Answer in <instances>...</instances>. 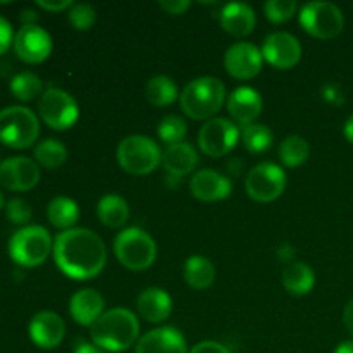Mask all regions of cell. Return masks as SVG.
<instances>
[{
  "mask_svg": "<svg viewBox=\"0 0 353 353\" xmlns=\"http://www.w3.org/2000/svg\"><path fill=\"white\" fill-rule=\"evenodd\" d=\"M68 19L71 23V26L78 31H86L95 24L97 21V10L93 9L90 3H72V7L69 9Z\"/></svg>",
  "mask_w": 353,
  "mask_h": 353,
  "instance_id": "35",
  "label": "cell"
},
{
  "mask_svg": "<svg viewBox=\"0 0 353 353\" xmlns=\"http://www.w3.org/2000/svg\"><path fill=\"white\" fill-rule=\"evenodd\" d=\"M103 296L92 288H85L76 292L69 302V312L74 323L79 326L92 327L100 316L103 314Z\"/></svg>",
  "mask_w": 353,
  "mask_h": 353,
  "instance_id": "20",
  "label": "cell"
},
{
  "mask_svg": "<svg viewBox=\"0 0 353 353\" xmlns=\"http://www.w3.org/2000/svg\"><path fill=\"white\" fill-rule=\"evenodd\" d=\"M264 57L262 50L250 41H238L228 48L224 55V68L228 74L236 79H252L262 71Z\"/></svg>",
  "mask_w": 353,
  "mask_h": 353,
  "instance_id": "13",
  "label": "cell"
},
{
  "mask_svg": "<svg viewBox=\"0 0 353 353\" xmlns=\"http://www.w3.org/2000/svg\"><path fill=\"white\" fill-rule=\"evenodd\" d=\"M190 6H192L190 0H161L159 2V7L171 16H181L190 9Z\"/></svg>",
  "mask_w": 353,
  "mask_h": 353,
  "instance_id": "38",
  "label": "cell"
},
{
  "mask_svg": "<svg viewBox=\"0 0 353 353\" xmlns=\"http://www.w3.org/2000/svg\"><path fill=\"white\" fill-rule=\"evenodd\" d=\"M310 155V147L307 143L305 138L299 137V134H292L286 137L279 145V159H281L283 165L288 169L300 168L305 164L307 159Z\"/></svg>",
  "mask_w": 353,
  "mask_h": 353,
  "instance_id": "29",
  "label": "cell"
},
{
  "mask_svg": "<svg viewBox=\"0 0 353 353\" xmlns=\"http://www.w3.org/2000/svg\"><path fill=\"white\" fill-rule=\"evenodd\" d=\"M40 134V121L28 107L10 105L0 110V141L10 148L31 147Z\"/></svg>",
  "mask_w": 353,
  "mask_h": 353,
  "instance_id": "7",
  "label": "cell"
},
{
  "mask_svg": "<svg viewBox=\"0 0 353 353\" xmlns=\"http://www.w3.org/2000/svg\"><path fill=\"white\" fill-rule=\"evenodd\" d=\"M116 157L126 172L133 176H145L161 165L162 152L152 138L131 134L117 145Z\"/></svg>",
  "mask_w": 353,
  "mask_h": 353,
  "instance_id": "6",
  "label": "cell"
},
{
  "mask_svg": "<svg viewBox=\"0 0 353 353\" xmlns=\"http://www.w3.org/2000/svg\"><path fill=\"white\" fill-rule=\"evenodd\" d=\"M296 9H299V3L293 0H269L264 3L265 17L274 24H281L292 19L296 14Z\"/></svg>",
  "mask_w": 353,
  "mask_h": 353,
  "instance_id": "34",
  "label": "cell"
},
{
  "mask_svg": "<svg viewBox=\"0 0 353 353\" xmlns=\"http://www.w3.org/2000/svg\"><path fill=\"white\" fill-rule=\"evenodd\" d=\"M48 223L59 230H72L79 219L78 203L68 196H55L47 207Z\"/></svg>",
  "mask_w": 353,
  "mask_h": 353,
  "instance_id": "27",
  "label": "cell"
},
{
  "mask_svg": "<svg viewBox=\"0 0 353 353\" xmlns=\"http://www.w3.org/2000/svg\"><path fill=\"white\" fill-rule=\"evenodd\" d=\"M137 309L140 317L148 323H164L172 312V300L164 290L147 288L138 295Z\"/></svg>",
  "mask_w": 353,
  "mask_h": 353,
  "instance_id": "22",
  "label": "cell"
},
{
  "mask_svg": "<svg viewBox=\"0 0 353 353\" xmlns=\"http://www.w3.org/2000/svg\"><path fill=\"white\" fill-rule=\"evenodd\" d=\"M316 285V274L305 262H292L283 271V286L295 296L307 295Z\"/></svg>",
  "mask_w": 353,
  "mask_h": 353,
  "instance_id": "24",
  "label": "cell"
},
{
  "mask_svg": "<svg viewBox=\"0 0 353 353\" xmlns=\"http://www.w3.org/2000/svg\"><path fill=\"white\" fill-rule=\"evenodd\" d=\"M14 52L26 64H40L52 54V38L38 24L23 26L14 37Z\"/></svg>",
  "mask_w": 353,
  "mask_h": 353,
  "instance_id": "12",
  "label": "cell"
},
{
  "mask_svg": "<svg viewBox=\"0 0 353 353\" xmlns=\"http://www.w3.org/2000/svg\"><path fill=\"white\" fill-rule=\"evenodd\" d=\"M190 353H231L224 345L217 343V341H200L192 348Z\"/></svg>",
  "mask_w": 353,
  "mask_h": 353,
  "instance_id": "41",
  "label": "cell"
},
{
  "mask_svg": "<svg viewBox=\"0 0 353 353\" xmlns=\"http://www.w3.org/2000/svg\"><path fill=\"white\" fill-rule=\"evenodd\" d=\"M74 353H107V352H103L102 348H99L97 345L81 341V343H78V347H76Z\"/></svg>",
  "mask_w": 353,
  "mask_h": 353,
  "instance_id": "44",
  "label": "cell"
},
{
  "mask_svg": "<svg viewBox=\"0 0 353 353\" xmlns=\"http://www.w3.org/2000/svg\"><path fill=\"white\" fill-rule=\"evenodd\" d=\"M114 254L130 271H145L155 262L157 247L147 231L140 228H128L114 240Z\"/></svg>",
  "mask_w": 353,
  "mask_h": 353,
  "instance_id": "5",
  "label": "cell"
},
{
  "mask_svg": "<svg viewBox=\"0 0 353 353\" xmlns=\"http://www.w3.org/2000/svg\"><path fill=\"white\" fill-rule=\"evenodd\" d=\"M37 6L48 12H61V10L71 9L72 2L71 0H38Z\"/></svg>",
  "mask_w": 353,
  "mask_h": 353,
  "instance_id": "40",
  "label": "cell"
},
{
  "mask_svg": "<svg viewBox=\"0 0 353 353\" xmlns=\"http://www.w3.org/2000/svg\"><path fill=\"white\" fill-rule=\"evenodd\" d=\"M241 140H243L245 148H247L250 154H264L271 148L272 140V131L269 130L264 124H248V126H243L241 130Z\"/></svg>",
  "mask_w": 353,
  "mask_h": 353,
  "instance_id": "31",
  "label": "cell"
},
{
  "mask_svg": "<svg viewBox=\"0 0 353 353\" xmlns=\"http://www.w3.org/2000/svg\"><path fill=\"white\" fill-rule=\"evenodd\" d=\"M140 336L138 317L128 309H110L97 319L90 327V338L93 345L103 352L119 353L128 350L137 343Z\"/></svg>",
  "mask_w": 353,
  "mask_h": 353,
  "instance_id": "2",
  "label": "cell"
},
{
  "mask_svg": "<svg viewBox=\"0 0 353 353\" xmlns=\"http://www.w3.org/2000/svg\"><path fill=\"white\" fill-rule=\"evenodd\" d=\"M183 276H185L186 285L192 286L193 290H207L212 286L216 279V268L207 257L193 255L185 262Z\"/></svg>",
  "mask_w": 353,
  "mask_h": 353,
  "instance_id": "26",
  "label": "cell"
},
{
  "mask_svg": "<svg viewBox=\"0 0 353 353\" xmlns=\"http://www.w3.org/2000/svg\"><path fill=\"white\" fill-rule=\"evenodd\" d=\"M334 353H353V341H343V343H340Z\"/></svg>",
  "mask_w": 353,
  "mask_h": 353,
  "instance_id": "47",
  "label": "cell"
},
{
  "mask_svg": "<svg viewBox=\"0 0 353 353\" xmlns=\"http://www.w3.org/2000/svg\"><path fill=\"white\" fill-rule=\"evenodd\" d=\"M286 188L285 169L272 162H262L248 171L245 190L255 202L269 203L278 200Z\"/></svg>",
  "mask_w": 353,
  "mask_h": 353,
  "instance_id": "10",
  "label": "cell"
},
{
  "mask_svg": "<svg viewBox=\"0 0 353 353\" xmlns=\"http://www.w3.org/2000/svg\"><path fill=\"white\" fill-rule=\"evenodd\" d=\"M303 30L319 40L336 38L345 28V17L340 7L331 2H309L302 7L299 14Z\"/></svg>",
  "mask_w": 353,
  "mask_h": 353,
  "instance_id": "8",
  "label": "cell"
},
{
  "mask_svg": "<svg viewBox=\"0 0 353 353\" xmlns=\"http://www.w3.org/2000/svg\"><path fill=\"white\" fill-rule=\"evenodd\" d=\"M12 43H14V38H12V28H10V23L0 16V55L6 54Z\"/></svg>",
  "mask_w": 353,
  "mask_h": 353,
  "instance_id": "39",
  "label": "cell"
},
{
  "mask_svg": "<svg viewBox=\"0 0 353 353\" xmlns=\"http://www.w3.org/2000/svg\"><path fill=\"white\" fill-rule=\"evenodd\" d=\"M40 181V168L28 157H10L0 162V185L10 192H28Z\"/></svg>",
  "mask_w": 353,
  "mask_h": 353,
  "instance_id": "15",
  "label": "cell"
},
{
  "mask_svg": "<svg viewBox=\"0 0 353 353\" xmlns=\"http://www.w3.org/2000/svg\"><path fill=\"white\" fill-rule=\"evenodd\" d=\"M241 138L236 124L224 117H212L207 121L199 133V147L209 157H223L236 147Z\"/></svg>",
  "mask_w": 353,
  "mask_h": 353,
  "instance_id": "11",
  "label": "cell"
},
{
  "mask_svg": "<svg viewBox=\"0 0 353 353\" xmlns=\"http://www.w3.org/2000/svg\"><path fill=\"white\" fill-rule=\"evenodd\" d=\"M321 95L326 102L334 103V105H341L345 102V95H343V90L340 88V85L336 83H326L321 90Z\"/></svg>",
  "mask_w": 353,
  "mask_h": 353,
  "instance_id": "37",
  "label": "cell"
},
{
  "mask_svg": "<svg viewBox=\"0 0 353 353\" xmlns=\"http://www.w3.org/2000/svg\"><path fill=\"white\" fill-rule=\"evenodd\" d=\"M345 137H347V140L353 143V116H350L347 119V123H345V130H343Z\"/></svg>",
  "mask_w": 353,
  "mask_h": 353,
  "instance_id": "46",
  "label": "cell"
},
{
  "mask_svg": "<svg viewBox=\"0 0 353 353\" xmlns=\"http://www.w3.org/2000/svg\"><path fill=\"white\" fill-rule=\"evenodd\" d=\"M226 99V88L221 79L214 76H202L183 88L179 95L183 112L195 121L212 119L223 107Z\"/></svg>",
  "mask_w": 353,
  "mask_h": 353,
  "instance_id": "3",
  "label": "cell"
},
{
  "mask_svg": "<svg viewBox=\"0 0 353 353\" xmlns=\"http://www.w3.org/2000/svg\"><path fill=\"white\" fill-rule=\"evenodd\" d=\"M262 57L276 69H292L302 59V45L286 31L271 33L262 45Z\"/></svg>",
  "mask_w": 353,
  "mask_h": 353,
  "instance_id": "14",
  "label": "cell"
},
{
  "mask_svg": "<svg viewBox=\"0 0 353 353\" xmlns=\"http://www.w3.org/2000/svg\"><path fill=\"white\" fill-rule=\"evenodd\" d=\"M190 192L202 202H219L230 196L231 179L214 169H202L193 174L190 181Z\"/></svg>",
  "mask_w": 353,
  "mask_h": 353,
  "instance_id": "17",
  "label": "cell"
},
{
  "mask_svg": "<svg viewBox=\"0 0 353 353\" xmlns=\"http://www.w3.org/2000/svg\"><path fill=\"white\" fill-rule=\"evenodd\" d=\"M40 117L48 128L55 131L69 130L79 117V107L68 92L61 88H48L41 93L38 102Z\"/></svg>",
  "mask_w": 353,
  "mask_h": 353,
  "instance_id": "9",
  "label": "cell"
},
{
  "mask_svg": "<svg viewBox=\"0 0 353 353\" xmlns=\"http://www.w3.org/2000/svg\"><path fill=\"white\" fill-rule=\"evenodd\" d=\"M65 336V323L59 314L43 310L38 312L30 323V338L38 348L52 350L62 343Z\"/></svg>",
  "mask_w": 353,
  "mask_h": 353,
  "instance_id": "16",
  "label": "cell"
},
{
  "mask_svg": "<svg viewBox=\"0 0 353 353\" xmlns=\"http://www.w3.org/2000/svg\"><path fill=\"white\" fill-rule=\"evenodd\" d=\"M41 90H43L41 79L34 72L30 71L19 72L10 81V92L21 102H31V100H34L40 95Z\"/></svg>",
  "mask_w": 353,
  "mask_h": 353,
  "instance_id": "32",
  "label": "cell"
},
{
  "mask_svg": "<svg viewBox=\"0 0 353 353\" xmlns=\"http://www.w3.org/2000/svg\"><path fill=\"white\" fill-rule=\"evenodd\" d=\"M34 159L45 169H59L68 161V148L61 141L48 138V140L40 141L37 145V148H34Z\"/></svg>",
  "mask_w": 353,
  "mask_h": 353,
  "instance_id": "30",
  "label": "cell"
},
{
  "mask_svg": "<svg viewBox=\"0 0 353 353\" xmlns=\"http://www.w3.org/2000/svg\"><path fill=\"white\" fill-rule=\"evenodd\" d=\"M188 133V126H186V121L183 117L176 116V114H169L159 124V138H161L164 143L176 145L181 143L183 138Z\"/></svg>",
  "mask_w": 353,
  "mask_h": 353,
  "instance_id": "33",
  "label": "cell"
},
{
  "mask_svg": "<svg viewBox=\"0 0 353 353\" xmlns=\"http://www.w3.org/2000/svg\"><path fill=\"white\" fill-rule=\"evenodd\" d=\"M3 207V195H2V192H0V209H2Z\"/></svg>",
  "mask_w": 353,
  "mask_h": 353,
  "instance_id": "48",
  "label": "cell"
},
{
  "mask_svg": "<svg viewBox=\"0 0 353 353\" xmlns=\"http://www.w3.org/2000/svg\"><path fill=\"white\" fill-rule=\"evenodd\" d=\"M97 217L107 228H123L130 219V207L123 196L105 195L97 205Z\"/></svg>",
  "mask_w": 353,
  "mask_h": 353,
  "instance_id": "25",
  "label": "cell"
},
{
  "mask_svg": "<svg viewBox=\"0 0 353 353\" xmlns=\"http://www.w3.org/2000/svg\"><path fill=\"white\" fill-rule=\"evenodd\" d=\"M6 212L12 224H28L31 221V216H33L31 205L23 199L9 200L6 207Z\"/></svg>",
  "mask_w": 353,
  "mask_h": 353,
  "instance_id": "36",
  "label": "cell"
},
{
  "mask_svg": "<svg viewBox=\"0 0 353 353\" xmlns=\"http://www.w3.org/2000/svg\"><path fill=\"white\" fill-rule=\"evenodd\" d=\"M54 261L68 278L76 281L93 279L107 262L105 243L86 228L62 231L54 240Z\"/></svg>",
  "mask_w": 353,
  "mask_h": 353,
  "instance_id": "1",
  "label": "cell"
},
{
  "mask_svg": "<svg viewBox=\"0 0 353 353\" xmlns=\"http://www.w3.org/2000/svg\"><path fill=\"white\" fill-rule=\"evenodd\" d=\"M162 164H164L168 176L183 179L199 164V154L193 148V145L186 143V141L169 145L164 154H162Z\"/></svg>",
  "mask_w": 353,
  "mask_h": 353,
  "instance_id": "23",
  "label": "cell"
},
{
  "mask_svg": "<svg viewBox=\"0 0 353 353\" xmlns=\"http://www.w3.org/2000/svg\"><path fill=\"white\" fill-rule=\"evenodd\" d=\"M134 353H190L181 331L174 327H157L138 340Z\"/></svg>",
  "mask_w": 353,
  "mask_h": 353,
  "instance_id": "18",
  "label": "cell"
},
{
  "mask_svg": "<svg viewBox=\"0 0 353 353\" xmlns=\"http://www.w3.org/2000/svg\"><path fill=\"white\" fill-rule=\"evenodd\" d=\"M54 252V241L43 226H24L12 234L9 255L21 268H38Z\"/></svg>",
  "mask_w": 353,
  "mask_h": 353,
  "instance_id": "4",
  "label": "cell"
},
{
  "mask_svg": "<svg viewBox=\"0 0 353 353\" xmlns=\"http://www.w3.org/2000/svg\"><path fill=\"white\" fill-rule=\"evenodd\" d=\"M276 254H278L279 261L285 262V264L288 265V262H290V264H292L293 259H295V248H293L292 245H288V243H283L281 247H279L278 250H276Z\"/></svg>",
  "mask_w": 353,
  "mask_h": 353,
  "instance_id": "42",
  "label": "cell"
},
{
  "mask_svg": "<svg viewBox=\"0 0 353 353\" xmlns=\"http://www.w3.org/2000/svg\"><path fill=\"white\" fill-rule=\"evenodd\" d=\"M38 16L33 10H23L21 14V21H23V26H31V24H37Z\"/></svg>",
  "mask_w": 353,
  "mask_h": 353,
  "instance_id": "45",
  "label": "cell"
},
{
  "mask_svg": "<svg viewBox=\"0 0 353 353\" xmlns=\"http://www.w3.org/2000/svg\"><path fill=\"white\" fill-rule=\"evenodd\" d=\"M228 112L238 124H254L262 112V97L248 86L236 88L228 97Z\"/></svg>",
  "mask_w": 353,
  "mask_h": 353,
  "instance_id": "19",
  "label": "cell"
},
{
  "mask_svg": "<svg viewBox=\"0 0 353 353\" xmlns=\"http://www.w3.org/2000/svg\"><path fill=\"white\" fill-rule=\"evenodd\" d=\"M219 21L226 33L233 34L236 38H243L254 31L257 17H255L254 9L250 6L241 2H233L223 7Z\"/></svg>",
  "mask_w": 353,
  "mask_h": 353,
  "instance_id": "21",
  "label": "cell"
},
{
  "mask_svg": "<svg viewBox=\"0 0 353 353\" xmlns=\"http://www.w3.org/2000/svg\"><path fill=\"white\" fill-rule=\"evenodd\" d=\"M343 323H345V326H347V330L350 331V334L353 336V300H350V302L347 303V307H345Z\"/></svg>",
  "mask_w": 353,
  "mask_h": 353,
  "instance_id": "43",
  "label": "cell"
},
{
  "mask_svg": "<svg viewBox=\"0 0 353 353\" xmlns=\"http://www.w3.org/2000/svg\"><path fill=\"white\" fill-rule=\"evenodd\" d=\"M145 97H147L152 105L168 107L178 99V88H176V83L169 76L159 74L148 79L147 86H145Z\"/></svg>",
  "mask_w": 353,
  "mask_h": 353,
  "instance_id": "28",
  "label": "cell"
}]
</instances>
